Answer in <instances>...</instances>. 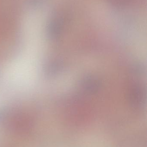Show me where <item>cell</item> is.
<instances>
[{
	"instance_id": "6da1fadb",
	"label": "cell",
	"mask_w": 147,
	"mask_h": 147,
	"mask_svg": "<svg viewBox=\"0 0 147 147\" xmlns=\"http://www.w3.org/2000/svg\"><path fill=\"white\" fill-rule=\"evenodd\" d=\"M60 63L56 61L47 63L44 69V72L47 77H50L57 74L60 69Z\"/></svg>"
}]
</instances>
